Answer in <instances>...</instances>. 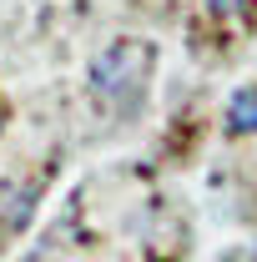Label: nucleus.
<instances>
[{
  "label": "nucleus",
  "mask_w": 257,
  "mask_h": 262,
  "mask_svg": "<svg viewBox=\"0 0 257 262\" xmlns=\"http://www.w3.org/2000/svg\"><path fill=\"white\" fill-rule=\"evenodd\" d=\"M227 126L232 131H257V86H242L227 101Z\"/></svg>",
  "instance_id": "obj_2"
},
{
  "label": "nucleus",
  "mask_w": 257,
  "mask_h": 262,
  "mask_svg": "<svg viewBox=\"0 0 257 262\" xmlns=\"http://www.w3.org/2000/svg\"><path fill=\"white\" fill-rule=\"evenodd\" d=\"M146 66H152V51H146V46L116 40V46H106L96 61H91V91H101V96H121L131 81L146 76Z\"/></svg>",
  "instance_id": "obj_1"
},
{
  "label": "nucleus",
  "mask_w": 257,
  "mask_h": 262,
  "mask_svg": "<svg viewBox=\"0 0 257 262\" xmlns=\"http://www.w3.org/2000/svg\"><path fill=\"white\" fill-rule=\"evenodd\" d=\"M207 5H212V10H237L242 0H207Z\"/></svg>",
  "instance_id": "obj_4"
},
{
  "label": "nucleus",
  "mask_w": 257,
  "mask_h": 262,
  "mask_svg": "<svg viewBox=\"0 0 257 262\" xmlns=\"http://www.w3.org/2000/svg\"><path fill=\"white\" fill-rule=\"evenodd\" d=\"M35 212V187H26V192H15V207H5V222L10 227H26Z\"/></svg>",
  "instance_id": "obj_3"
}]
</instances>
